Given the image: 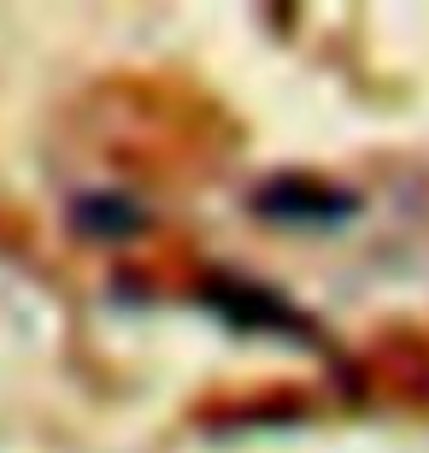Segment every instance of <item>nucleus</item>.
I'll use <instances>...</instances> for the list:
<instances>
[{
	"label": "nucleus",
	"instance_id": "obj_1",
	"mask_svg": "<svg viewBox=\"0 0 429 453\" xmlns=\"http://www.w3.org/2000/svg\"><path fill=\"white\" fill-rule=\"evenodd\" d=\"M200 301L212 306L230 330H248V336H312V324L300 319L277 288L241 283V277H206L200 283Z\"/></svg>",
	"mask_w": 429,
	"mask_h": 453
},
{
	"label": "nucleus",
	"instance_id": "obj_2",
	"mask_svg": "<svg viewBox=\"0 0 429 453\" xmlns=\"http://www.w3.org/2000/svg\"><path fill=\"white\" fill-rule=\"evenodd\" d=\"M253 212L271 224H347L359 212V195H347L335 183H318V177H271V183L253 195Z\"/></svg>",
	"mask_w": 429,
	"mask_h": 453
},
{
	"label": "nucleus",
	"instance_id": "obj_3",
	"mask_svg": "<svg viewBox=\"0 0 429 453\" xmlns=\"http://www.w3.org/2000/svg\"><path fill=\"white\" fill-rule=\"evenodd\" d=\"M71 224L83 235H95V242H130V235L148 230V212H142L130 195H77Z\"/></svg>",
	"mask_w": 429,
	"mask_h": 453
}]
</instances>
